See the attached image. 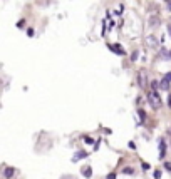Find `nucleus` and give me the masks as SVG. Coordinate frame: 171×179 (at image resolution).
Listing matches in <instances>:
<instances>
[{
  "instance_id": "obj_1",
  "label": "nucleus",
  "mask_w": 171,
  "mask_h": 179,
  "mask_svg": "<svg viewBox=\"0 0 171 179\" xmlns=\"http://www.w3.org/2000/svg\"><path fill=\"white\" fill-rule=\"evenodd\" d=\"M148 102H149V106H151L154 110L161 109V97H159V94L156 92V90H153L148 94Z\"/></svg>"
},
{
  "instance_id": "obj_2",
  "label": "nucleus",
  "mask_w": 171,
  "mask_h": 179,
  "mask_svg": "<svg viewBox=\"0 0 171 179\" xmlns=\"http://www.w3.org/2000/svg\"><path fill=\"white\" fill-rule=\"evenodd\" d=\"M138 80H139V85H141V87H146L148 79H146V72H144V70H139V74H138Z\"/></svg>"
},
{
  "instance_id": "obj_3",
  "label": "nucleus",
  "mask_w": 171,
  "mask_h": 179,
  "mask_svg": "<svg viewBox=\"0 0 171 179\" xmlns=\"http://www.w3.org/2000/svg\"><path fill=\"white\" fill-rule=\"evenodd\" d=\"M146 45H149L151 49H156L158 47V40L154 35H149V37H146Z\"/></svg>"
},
{
  "instance_id": "obj_4",
  "label": "nucleus",
  "mask_w": 171,
  "mask_h": 179,
  "mask_svg": "<svg viewBox=\"0 0 171 179\" xmlns=\"http://www.w3.org/2000/svg\"><path fill=\"white\" fill-rule=\"evenodd\" d=\"M107 47H109V49L113 50V52H116L117 55H126V52H124V49L121 47V45H111V44H109Z\"/></svg>"
},
{
  "instance_id": "obj_5",
  "label": "nucleus",
  "mask_w": 171,
  "mask_h": 179,
  "mask_svg": "<svg viewBox=\"0 0 171 179\" xmlns=\"http://www.w3.org/2000/svg\"><path fill=\"white\" fill-rule=\"evenodd\" d=\"M166 156V142L164 139H159V159H163Z\"/></svg>"
},
{
  "instance_id": "obj_6",
  "label": "nucleus",
  "mask_w": 171,
  "mask_h": 179,
  "mask_svg": "<svg viewBox=\"0 0 171 179\" xmlns=\"http://www.w3.org/2000/svg\"><path fill=\"white\" fill-rule=\"evenodd\" d=\"M84 157H87V152H86V151H79V152H76V154H74L72 161L76 162V161H79V159H84Z\"/></svg>"
},
{
  "instance_id": "obj_7",
  "label": "nucleus",
  "mask_w": 171,
  "mask_h": 179,
  "mask_svg": "<svg viewBox=\"0 0 171 179\" xmlns=\"http://www.w3.org/2000/svg\"><path fill=\"white\" fill-rule=\"evenodd\" d=\"M14 174H15V169L14 168H5V171H3V178L5 179H10Z\"/></svg>"
},
{
  "instance_id": "obj_8",
  "label": "nucleus",
  "mask_w": 171,
  "mask_h": 179,
  "mask_svg": "<svg viewBox=\"0 0 171 179\" xmlns=\"http://www.w3.org/2000/svg\"><path fill=\"white\" fill-rule=\"evenodd\" d=\"M138 116H139V126L144 124V120H146V112L142 109H138Z\"/></svg>"
},
{
  "instance_id": "obj_9",
  "label": "nucleus",
  "mask_w": 171,
  "mask_h": 179,
  "mask_svg": "<svg viewBox=\"0 0 171 179\" xmlns=\"http://www.w3.org/2000/svg\"><path fill=\"white\" fill-rule=\"evenodd\" d=\"M159 87H161L163 90H168L170 89V80H166V79H163L161 82H159Z\"/></svg>"
},
{
  "instance_id": "obj_10",
  "label": "nucleus",
  "mask_w": 171,
  "mask_h": 179,
  "mask_svg": "<svg viewBox=\"0 0 171 179\" xmlns=\"http://www.w3.org/2000/svg\"><path fill=\"white\" fill-rule=\"evenodd\" d=\"M82 174H84V178L91 179V178H92V169H91V168H86V169L82 171Z\"/></svg>"
},
{
  "instance_id": "obj_11",
  "label": "nucleus",
  "mask_w": 171,
  "mask_h": 179,
  "mask_svg": "<svg viewBox=\"0 0 171 179\" xmlns=\"http://www.w3.org/2000/svg\"><path fill=\"white\" fill-rule=\"evenodd\" d=\"M123 172H124V174H134V169H133V168H124Z\"/></svg>"
},
{
  "instance_id": "obj_12",
  "label": "nucleus",
  "mask_w": 171,
  "mask_h": 179,
  "mask_svg": "<svg viewBox=\"0 0 171 179\" xmlns=\"http://www.w3.org/2000/svg\"><path fill=\"white\" fill-rule=\"evenodd\" d=\"M84 142H86V144H94V139H92V137H87V136H86V137H84Z\"/></svg>"
},
{
  "instance_id": "obj_13",
  "label": "nucleus",
  "mask_w": 171,
  "mask_h": 179,
  "mask_svg": "<svg viewBox=\"0 0 171 179\" xmlns=\"http://www.w3.org/2000/svg\"><path fill=\"white\" fill-rule=\"evenodd\" d=\"M154 179H161V171H159V169L154 171Z\"/></svg>"
},
{
  "instance_id": "obj_14",
  "label": "nucleus",
  "mask_w": 171,
  "mask_h": 179,
  "mask_svg": "<svg viewBox=\"0 0 171 179\" xmlns=\"http://www.w3.org/2000/svg\"><path fill=\"white\" fill-rule=\"evenodd\" d=\"M151 87H153V90H156L158 87H159V82H156V80H154V82H151Z\"/></svg>"
},
{
  "instance_id": "obj_15",
  "label": "nucleus",
  "mask_w": 171,
  "mask_h": 179,
  "mask_svg": "<svg viewBox=\"0 0 171 179\" xmlns=\"http://www.w3.org/2000/svg\"><path fill=\"white\" fill-rule=\"evenodd\" d=\"M158 22H159V20L156 19V17H153V19L149 20V25H156V24H158Z\"/></svg>"
},
{
  "instance_id": "obj_16",
  "label": "nucleus",
  "mask_w": 171,
  "mask_h": 179,
  "mask_svg": "<svg viewBox=\"0 0 171 179\" xmlns=\"http://www.w3.org/2000/svg\"><path fill=\"white\" fill-rule=\"evenodd\" d=\"M131 60H138V50H134L131 54Z\"/></svg>"
},
{
  "instance_id": "obj_17",
  "label": "nucleus",
  "mask_w": 171,
  "mask_h": 179,
  "mask_svg": "<svg viewBox=\"0 0 171 179\" xmlns=\"http://www.w3.org/2000/svg\"><path fill=\"white\" fill-rule=\"evenodd\" d=\"M164 169L171 172V162H164Z\"/></svg>"
},
{
  "instance_id": "obj_18",
  "label": "nucleus",
  "mask_w": 171,
  "mask_h": 179,
  "mask_svg": "<svg viewBox=\"0 0 171 179\" xmlns=\"http://www.w3.org/2000/svg\"><path fill=\"white\" fill-rule=\"evenodd\" d=\"M27 35L29 37H34V29H27Z\"/></svg>"
},
{
  "instance_id": "obj_19",
  "label": "nucleus",
  "mask_w": 171,
  "mask_h": 179,
  "mask_svg": "<svg viewBox=\"0 0 171 179\" xmlns=\"http://www.w3.org/2000/svg\"><path fill=\"white\" fill-rule=\"evenodd\" d=\"M149 168H151V166H149L148 162H142V169H144V171H148V169H149Z\"/></svg>"
},
{
  "instance_id": "obj_20",
  "label": "nucleus",
  "mask_w": 171,
  "mask_h": 179,
  "mask_svg": "<svg viewBox=\"0 0 171 179\" xmlns=\"http://www.w3.org/2000/svg\"><path fill=\"white\" fill-rule=\"evenodd\" d=\"M106 179H116V172H111V174H107V178Z\"/></svg>"
},
{
  "instance_id": "obj_21",
  "label": "nucleus",
  "mask_w": 171,
  "mask_h": 179,
  "mask_svg": "<svg viewBox=\"0 0 171 179\" xmlns=\"http://www.w3.org/2000/svg\"><path fill=\"white\" fill-rule=\"evenodd\" d=\"M128 146H129V149H136V144H134L133 141H131V142H129V144H128Z\"/></svg>"
},
{
  "instance_id": "obj_22",
  "label": "nucleus",
  "mask_w": 171,
  "mask_h": 179,
  "mask_svg": "<svg viewBox=\"0 0 171 179\" xmlns=\"http://www.w3.org/2000/svg\"><path fill=\"white\" fill-rule=\"evenodd\" d=\"M164 79H166V80H170V82H171V74H166V75H164Z\"/></svg>"
},
{
  "instance_id": "obj_23",
  "label": "nucleus",
  "mask_w": 171,
  "mask_h": 179,
  "mask_svg": "<svg viewBox=\"0 0 171 179\" xmlns=\"http://www.w3.org/2000/svg\"><path fill=\"white\" fill-rule=\"evenodd\" d=\"M168 107H170V109H171V96H170V97H168Z\"/></svg>"
},
{
  "instance_id": "obj_24",
  "label": "nucleus",
  "mask_w": 171,
  "mask_h": 179,
  "mask_svg": "<svg viewBox=\"0 0 171 179\" xmlns=\"http://www.w3.org/2000/svg\"><path fill=\"white\" fill-rule=\"evenodd\" d=\"M168 30H170V35H171V24L168 25Z\"/></svg>"
}]
</instances>
